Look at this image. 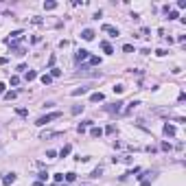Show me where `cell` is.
Returning a JSON list of instances; mask_svg holds the SVG:
<instances>
[{"label": "cell", "instance_id": "603a6c76", "mask_svg": "<svg viewBox=\"0 0 186 186\" xmlns=\"http://www.w3.org/2000/svg\"><path fill=\"white\" fill-rule=\"evenodd\" d=\"M70 112H72L74 116H77V114H81V112H83V105H74V107L70 110Z\"/></svg>", "mask_w": 186, "mask_h": 186}, {"label": "cell", "instance_id": "44dd1931", "mask_svg": "<svg viewBox=\"0 0 186 186\" xmlns=\"http://www.w3.org/2000/svg\"><path fill=\"white\" fill-rule=\"evenodd\" d=\"M70 149H72V147H70V145H66V147L61 149V151H59V156H61V158H66V156L70 153Z\"/></svg>", "mask_w": 186, "mask_h": 186}, {"label": "cell", "instance_id": "52a82bcc", "mask_svg": "<svg viewBox=\"0 0 186 186\" xmlns=\"http://www.w3.org/2000/svg\"><path fill=\"white\" fill-rule=\"evenodd\" d=\"M164 134H167V136H175V125H171V123H167V125H164Z\"/></svg>", "mask_w": 186, "mask_h": 186}, {"label": "cell", "instance_id": "d6a6232c", "mask_svg": "<svg viewBox=\"0 0 186 186\" xmlns=\"http://www.w3.org/2000/svg\"><path fill=\"white\" fill-rule=\"evenodd\" d=\"M123 50H125V53H134V46L132 44H125V46H123Z\"/></svg>", "mask_w": 186, "mask_h": 186}, {"label": "cell", "instance_id": "9a60e30c", "mask_svg": "<svg viewBox=\"0 0 186 186\" xmlns=\"http://www.w3.org/2000/svg\"><path fill=\"white\" fill-rule=\"evenodd\" d=\"M24 79H26V81H33V79H37V72H35V70H26Z\"/></svg>", "mask_w": 186, "mask_h": 186}, {"label": "cell", "instance_id": "8992f818", "mask_svg": "<svg viewBox=\"0 0 186 186\" xmlns=\"http://www.w3.org/2000/svg\"><path fill=\"white\" fill-rule=\"evenodd\" d=\"M88 57H90V50H85V48L77 50V61H83V59H88Z\"/></svg>", "mask_w": 186, "mask_h": 186}, {"label": "cell", "instance_id": "4dcf8cb0", "mask_svg": "<svg viewBox=\"0 0 186 186\" xmlns=\"http://www.w3.org/2000/svg\"><path fill=\"white\" fill-rule=\"evenodd\" d=\"M116 132V125H107V127H105V134H114Z\"/></svg>", "mask_w": 186, "mask_h": 186}, {"label": "cell", "instance_id": "4fadbf2b", "mask_svg": "<svg viewBox=\"0 0 186 186\" xmlns=\"http://www.w3.org/2000/svg\"><path fill=\"white\" fill-rule=\"evenodd\" d=\"M55 136H61L59 132H44L42 134V140H48V138H55Z\"/></svg>", "mask_w": 186, "mask_h": 186}, {"label": "cell", "instance_id": "ac0fdd59", "mask_svg": "<svg viewBox=\"0 0 186 186\" xmlns=\"http://www.w3.org/2000/svg\"><path fill=\"white\" fill-rule=\"evenodd\" d=\"M64 180L70 184V182H74V180H77V173H72V171H70V173H66V175H64Z\"/></svg>", "mask_w": 186, "mask_h": 186}, {"label": "cell", "instance_id": "277c9868", "mask_svg": "<svg viewBox=\"0 0 186 186\" xmlns=\"http://www.w3.org/2000/svg\"><path fill=\"white\" fill-rule=\"evenodd\" d=\"M15 180H18V175H15V173H7V175L2 177V184H5V186H11Z\"/></svg>", "mask_w": 186, "mask_h": 186}, {"label": "cell", "instance_id": "6da1fadb", "mask_svg": "<svg viewBox=\"0 0 186 186\" xmlns=\"http://www.w3.org/2000/svg\"><path fill=\"white\" fill-rule=\"evenodd\" d=\"M57 118H61V112H50V114H44V116H39L35 125H39V127H42V125H48L50 121H57Z\"/></svg>", "mask_w": 186, "mask_h": 186}, {"label": "cell", "instance_id": "ab89813d", "mask_svg": "<svg viewBox=\"0 0 186 186\" xmlns=\"http://www.w3.org/2000/svg\"><path fill=\"white\" fill-rule=\"evenodd\" d=\"M33 186H44V182H39V180H37V182H35Z\"/></svg>", "mask_w": 186, "mask_h": 186}, {"label": "cell", "instance_id": "484cf974", "mask_svg": "<svg viewBox=\"0 0 186 186\" xmlns=\"http://www.w3.org/2000/svg\"><path fill=\"white\" fill-rule=\"evenodd\" d=\"M53 180L57 182V184H59V182H64V173H55V175H53Z\"/></svg>", "mask_w": 186, "mask_h": 186}, {"label": "cell", "instance_id": "8d00e7d4", "mask_svg": "<svg viewBox=\"0 0 186 186\" xmlns=\"http://www.w3.org/2000/svg\"><path fill=\"white\" fill-rule=\"evenodd\" d=\"M57 156V151H53V149H48V151H46V158H55Z\"/></svg>", "mask_w": 186, "mask_h": 186}, {"label": "cell", "instance_id": "30bf717a", "mask_svg": "<svg viewBox=\"0 0 186 186\" xmlns=\"http://www.w3.org/2000/svg\"><path fill=\"white\" fill-rule=\"evenodd\" d=\"M39 81H42V83H44V85H50V83H53V77H50V74H42V77H39Z\"/></svg>", "mask_w": 186, "mask_h": 186}, {"label": "cell", "instance_id": "f1b7e54d", "mask_svg": "<svg viewBox=\"0 0 186 186\" xmlns=\"http://www.w3.org/2000/svg\"><path fill=\"white\" fill-rule=\"evenodd\" d=\"M15 112H18L20 116H26V114H29V110H26V107H18V110H15Z\"/></svg>", "mask_w": 186, "mask_h": 186}, {"label": "cell", "instance_id": "7402d4cb", "mask_svg": "<svg viewBox=\"0 0 186 186\" xmlns=\"http://www.w3.org/2000/svg\"><path fill=\"white\" fill-rule=\"evenodd\" d=\"M101 175H103V169H101V167H96V169L92 171V175H90V177H101Z\"/></svg>", "mask_w": 186, "mask_h": 186}, {"label": "cell", "instance_id": "7c38bea8", "mask_svg": "<svg viewBox=\"0 0 186 186\" xmlns=\"http://www.w3.org/2000/svg\"><path fill=\"white\" fill-rule=\"evenodd\" d=\"M88 64H90V66H99V64H101V57H96V55H90V57H88Z\"/></svg>", "mask_w": 186, "mask_h": 186}, {"label": "cell", "instance_id": "1f68e13d", "mask_svg": "<svg viewBox=\"0 0 186 186\" xmlns=\"http://www.w3.org/2000/svg\"><path fill=\"white\" fill-rule=\"evenodd\" d=\"M9 83H11V85H18V83H20V77H15V74H13V77L9 79Z\"/></svg>", "mask_w": 186, "mask_h": 186}, {"label": "cell", "instance_id": "74e56055", "mask_svg": "<svg viewBox=\"0 0 186 186\" xmlns=\"http://www.w3.org/2000/svg\"><path fill=\"white\" fill-rule=\"evenodd\" d=\"M5 92H7V85H5V83H0V94H5Z\"/></svg>", "mask_w": 186, "mask_h": 186}, {"label": "cell", "instance_id": "e0dca14e", "mask_svg": "<svg viewBox=\"0 0 186 186\" xmlns=\"http://www.w3.org/2000/svg\"><path fill=\"white\" fill-rule=\"evenodd\" d=\"M85 92H88V88H77V90H72L70 94H72V96H81V94H85Z\"/></svg>", "mask_w": 186, "mask_h": 186}, {"label": "cell", "instance_id": "83f0119b", "mask_svg": "<svg viewBox=\"0 0 186 186\" xmlns=\"http://www.w3.org/2000/svg\"><path fill=\"white\" fill-rule=\"evenodd\" d=\"M123 92H125V88H123L121 83H118V85H114V94H123Z\"/></svg>", "mask_w": 186, "mask_h": 186}, {"label": "cell", "instance_id": "f35d334b", "mask_svg": "<svg viewBox=\"0 0 186 186\" xmlns=\"http://www.w3.org/2000/svg\"><path fill=\"white\" fill-rule=\"evenodd\" d=\"M140 186H151V182H149V180H145V182H142Z\"/></svg>", "mask_w": 186, "mask_h": 186}, {"label": "cell", "instance_id": "ba28073f", "mask_svg": "<svg viewBox=\"0 0 186 186\" xmlns=\"http://www.w3.org/2000/svg\"><path fill=\"white\" fill-rule=\"evenodd\" d=\"M81 37H83L85 42H90V39H94V31L92 29H85L83 33H81Z\"/></svg>", "mask_w": 186, "mask_h": 186}, {"label": "cell", "instance_id": "5bb4252c", "mask_svg": "<svg viewBox=\"0 0 186 186\" xmlns=\"http://www.w3.org/2000/svg\"><path fill=\"white\" fill-rule=\"evenodd\" d=\"M44 9H46V11L57 9V2H55V0H48V2H44Z\"/></svg>", "mask_w": 186, "mask_h": 186}, {"label": "cell", "instance_id": "d4e9b609", "mask_svg": "<svg viewBox=\"0 0 186 186\" xmlns=\"http://www.w3.org/2000/svg\"><path fill=\"white\" fill-rule=\"evenodd\" d=\"M160 149H162V151H171V142H162V145H160Z\"/></svg>", "mask_w": 186, "mask_h": 186}, {"label": "cell", "instance_id": "9c48e42d", "mask_svg": "<svg viewBox=\"0 0 186 186\" xmlns=\"http://www.w3.org/2000/svg\"><path fill=\"white\" fill-rule=\"evenodd\" d=\"M90 136H92V138H101L103 136V129L101 127H92V129H90Z\"/></svg>", "mask_w": 186, "mask_h": 186}, {"label": "cell", "instance_id": "8fae6325", "mask_svg": "<svg viewBox=\"0 0 186 186\" xmlns=\"http://www.w3.org/2000/svg\"><path fill=\"white\" fill-rule=\"evenodd\" d=\"M90 125H92V121H83V123H81V125H79V127H77V132H79V134H83L85 129L90 127Z\"/></svg>", "mask_w": 186, "mask_h": 186}, {"label": "cell", "instance_id": "3957f363", "mask_svg": "<svg viewBox=\"0 0 186 186\" xmlns=\"http://www.w3.org/2000/svg\"><path fill=\"white\" fill-rule=\"evenodd\" d=\"M103 33H107L110 37H118V35H121V33H118V29H116V26H112V24H103Z\"/></svg>", "mask_w": 186, "mask_h": 186}, {"label": "cell", "instance_id": "f546056e", "mask_svg": "<svg viewBox=\"0 0 186 186\" xmlns=\"http://www.w3.org/2000/svg\"><path fill=\"white\" fill-rule=\"evenodd\" d=\"M169 13V20H175V18H180V13H177V11H167Z\"/></svg>", "mask_w": 186, "mask_h": 186}, {"label": "cell", "instance_id": "d6986e66", "mask_svg": "<svg viewBox=\"0 0 186 186\" xmlns=\"http://www.w3.org/2000/svg\"><path fill=\"white\" fill-rule=\"evenodd\" d=\"M15 96H18V92H15V90H11V92H5V99H7V101H13Z\"/></svg>", "mask_w": 186, "mask_h": 186}, {"label": "cell", "instance_id": "ffe728a7", "mask_svg": "<svg viewBox=\"0 0 186 186\" xmlns=\"http://www.w3.org/2000/svg\"><path fill=\"white\" fill-rule=\"evenodd\" d=\"M138 105H140V101H132L127 107H125V112H132V110H134V107H138Z\"/></svg>", "mask_w": 186, "mask_h": 186}, {"label": "cell", "instance_id": "7a4b0ae2", "mask_svg": "<svg viewBox=\"0 0 186 186\" xmlns=\"http://www.w3.org/2000/svg\"><path fill=\"white\" fill-rule=\"evenodd\" d=\"M123 105H125L123 101L110 103V105H105V112H110V114H121V112H123Z\"/></svg>", "mask_w": 186, "mask_h": 186}, {"label": "cell", "instance_id": "d590c367", "mask_svg": "<svg viewBox=\"0 0 186 186\" xmlns=\"http://www.w3.org/2000/svg\"><path fill=\"white\" fill-rule=\"evenodd\" d=\"M177 9H186V0H177Z\"/></svg>", "mask_w": 186, "mask_h": 186}, {"label": "cell", "instance_id": "e575fe53", "mask_svg": "<svg viewBox=\"0 0 186 186\" xmlns=\"http://www.w3.org/2000/svg\"><path fill=\"white\" fill-rule=\"evenodd\" d=\"M48 68H55V55H50V57H48Z\"/></svg>", "mask_w": 186, "mask_h": 186}, {"label": "cell", "instance_id": "5b68a950", "mask_svg": "<svg viewBox=\"0 0 186 186\" xmlns=\"http://www.w3.org/2000/svg\"><path fill=\"white\" fill-rule=\"evenodd\" d=\"M90 101L92 103H101V101H105V94L103 92H92L90 94Z\"/></svg>", "mask_w": 186, "mask_h": 186}, {"label": "cell", "instance_id": "2e32d148", "mask_svg": "<svg viewBox=\"0 0 186 186\" xmlns=\"http://www.w3.org/2000/svg\"><path fill=\"white\" fill-rule=\"evenodd\" d=\"M101 48L105 50V53H107V55H112V53H114V48H112V46L107 44V42H101Z\"/></svg>", "mask_w": 186, "mask_h": 186}, {"label": "cell", "instance_id": "836d02e7", "mask_svg": "<svg viewBox=\"0 0 186 186\" xmlns=\"http://www.w3.org/2000/svg\"><path fill=\"white\" fill-rule=\"evenodd\" d=\"M167 53H169V50H164V48H158V50H156V55H158V57H164Z\"/></svg>", "mask_w": 186, "mask_h": 186}, {"label": "cell", "instance_id": "cb8c5ba5", "mask_svg": "<svg viewBox=\"0 0 186 186\" xmlns=\"http://www.w3.org/2000/svg\"><path fill=\"white\" fill-rule=\"evenodd\" d=\"M50 77H61V70H59V68H50Z\"/></svg>", "mask_w": 186, "mask_h": 186}, {"label": "cell", "instance_id": "4316f807", "mask_svg": "<svg viewBox=\"0 0 186 186\" xmlns=\"http://www.w3.org/2000/svg\"><path fill=\"white\" fill-rule=\"evenodd\" d=\"M37 177H39V182H46V180H48V173L42 171V173H37Z\"/></svg>", "mask_w": 186, "mask_h": 186}]
</instances>
